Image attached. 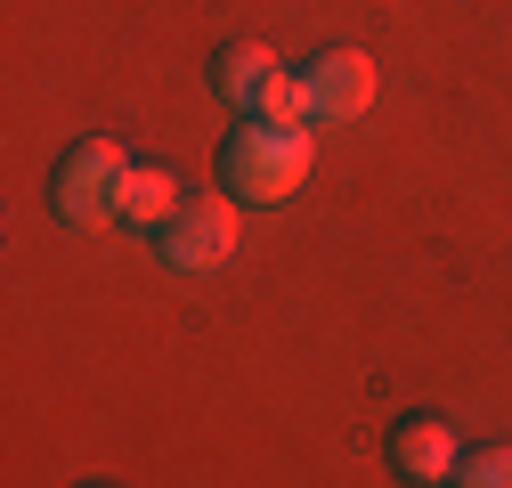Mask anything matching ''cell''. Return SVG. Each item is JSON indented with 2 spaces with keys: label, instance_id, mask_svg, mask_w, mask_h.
<instances>
[{
  "label": "cell",
  "instance_id": "6da1fadb",
  "mask_svg": "<svg viewBox=\"0 0 512 488\" xmlns=\"http://www.w3.org/2000/svg\"><path fill=\"white\" fill-rule=\"evenodd\" d=\"M309 163H317L309 131H277V122H236V131L220 139V179L244 204H285L309 179Z\"/></svg>",
  "mask_w": 512,
  "mask_h": 488
},
{
  "label": "cell",
  "instance_id": "7a4b0ae2",
  "mask_svg": "<svg viewBox=\"0 0 512 488\" xmlns=\"http://www.w3.org/2000/svg\"><path fill=\"white\" fill-rule=\"evenodd\" d=\"M122 179H131L122 139H74L66 163L49 171V212L66 220V228H98V220H114V204H122Z\"/></svg>",
  "mask_w": 512,
  "mask_h": 488
},
{
  "label": "cell",
  "instance_id": "3957f363",
  "mask_svg": "<svg viewBox=\"0 0 512 488\" xmlns=\"http://www.w3.org/2000/svg\"><path fill=\"white\" fill-rule=\"evenodd\" d=\"M236 244H244V220H236L228 196H187V204L155 228V261L179 269V277H204V269H220V261L236 253Z\"/></svg>",
  "mask_w": 512,
  "mask_h": 488
},
{
  "label": "cell",
  "instance_id": "277c9868",
  "mask_svg": "<svg viewBox=\"0 0 512 488\" xmlns=\"http://www.w3.org/2000/svg\"><path fill=\"white\" fill-rule=\"evenodd\" d=\"M301 90H309V122H358L374 106V57L366 49H317Z\"/></svg>",
  "mask_w": 512,
  "mask_h": 488
},
{
  "label": "cell",
  "instance_id": "5b68a950",
  "mask_svg": "<svg viewBox=\"0 0 512 488\" xmlns=\"http://www.w3.org/2000/svg\"><path fill=\"white\" fill-rule=\"evenodd\" d=\"M456 464H464V448H456V423H447V415H407V423H391V472H399V480L447 488Z\"/></svg>",
  "mask_w": 512,
  "mask_h": 488
},
{
  "label": "cell",
  "instance_id": "8992f818",
  "mask_svg": "<svg viewBox=\"0 0 512 488\" xmlns=\"http://www.w3.org/2000/svg\"><path fill=\"white\" fill-rule=\"evenodd\" d=\"M285 66H277V49H261V41H236V49H220V66H212V90L228 98V106H261V90L277 82Z\"/></svg>",
  "mask_w": 512,
  "mask_h": 488
},
{
  "label": "cell",
  "instance_id": "52a82bcc",
  "mask_svg": "<svg viewBox=\"0 0 512 488\" xmlns=\"http://www.w3.org/2000/svg\"><path fill=\"white\" fill-rule=\"evenodd\" d=\"M179 204H187V196H179V179H171V171H155V163H131V179H122V204H114V220H131V228H163Z\"/></svg>",
  "mask_w": 512,
  "mask_h": 488
},
{
  "label": "cell",
  "instance_id": "ba28073f",
  "mask_svg": "<svg viewBox=\"0 0 512 488\" xmlns=\"http://www.w3.org/2000/svg\"><path fill=\"white\" fill-rule=\"evenodd\" d=\"M252 122H277V131H309V90H301V74H277V82L261 90V106H252Z\"/></svg>",
  "mask_w": 512,
  "mask_h": 488
},
{
  "label": "cell",
  "instance_id": "9c48e42d",
  "mask_svg": "<svg viewBox=\"0 0 512 488\" xmlns=\"http://www.w3.org/2000/svg\"><path fill=\"white\" fill-rule=\"evenodd\" d=\"M447 488H512V448H480V456H464Z\"/></svg>",
  "mask_w": 512,
  "mask_h": 488
},
{
  "label": "cell",
  "instance_id": "30bf717a",
  "mask_svg": "<svg viewBox=\"0 0 512 488\" xmlns=\"http://www.w3.org/2000/svg\"><path fill=\"white\" fill-rule=\"evenodd\" d=\"M90 488H106V480H90Z\"/></svg>",
  "mask_w": 512,
  "mask_h": 488
}]
</instances>
